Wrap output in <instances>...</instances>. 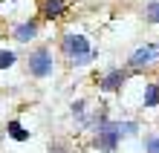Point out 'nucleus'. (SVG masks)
Wrapping results in <instances>:
<instances>
[{"label":"nucleus","instance_id":"1","mask_svg":"<svg viewBox=\"0 0 159 153\" xmlns=\"http://www.w3.org/2000/svg\"><path fill=\"white\" fill-rule=\"evenodd\" d=\"M58 49H61V55L75 66V70H78V66H90L93 61L98 58V49H93L90 38L84 32H64Z\"/></svg>","mask_w":159,"mask_h":153},{"label":"nucleus","instance_id":"2","mask_svg":"<svg viewBox=\"0 0 159 153\" xmlns=\"http://www.w3.org/2000/svg\"><path fill=\"white\" fill-rule=\"evenodd\" d=\"M121 142L125 139H121V133L116 127V119H104L93 130V150H98V153H116Z\"/></svg>","mask_w":159,"mask_h":153},{"label":"nucleus","instance_id":"3","mask_svg":"<svg viewBox=\"0 0 159 153\" xmlns=\"http://www.w3.org/2000/svg\"><path fill=\"white\" fill-rule=\"evenodd\" d=\"M26 72L32 78H49L55 75V52L49 46H38L26 55Z\"/></svg>","mask_w":159,"mask_h":153},{"label":"nucleus","instance_id":"4","mask_svg":"<svg viewBox=\"0 0 159 153\" xmlns=\"http://www.w3.org/2000/svg\"><path fill=\"white\" fill-rule=\"evenodd\" d=\"M159 61V41H148V43H139L127 58V70H148Z\"/></svg>","mask_w":159,"mask_h":153},{"label":"nucleus","instance_id":"5","mask_svg":"<svg viewBox=\"0 0 159 153\" xmlns=\"http://www.w3.org/2000/svg\"><path fill=\"white\" fill-rule=\"evenodd\" d=\"M127 78H130V72H127V70L110 66V70L98 78V92H104V95H116V92H121V87L127 84Z\"/></svg>","mask_w":159,"mask_h":153},{"label":"nucleus","instance_id":"6","mask_svg":"<svg viewBox=\"0 0 159 153\" xmlns=\"http://www.w3.org/2000/svg\"><path fill=\"white\" fill-rule=\"evenodd\" d=\"M38 32H41V26H38V20H35V17L17 20V23L12 26V38H15V43H32L35 38H38Z\"/></svg>","mask_w":159,"mask_h":153},{"label":"nucleus","instance_id":"7","mask_svg":"<svg viewBox=\"0 0 159 153\" xmlns=\"http://www.w3.org/2000/svg\"><path fill=\"white\" fill-rule=\"evenodd\" d=\"M70 3L67 0H41V17L43 20H58V17L67 15Z\"/></svg>","mask_w":159,"mask_h":153},{"label":"nucleus","instance_id":"8","mask_svg":"<svg viewBox=\"0 0 159 153\" xmlns=\"http://www.w3.org/2000/svg\"><path fill=\"white\" fill-rule=\"evenodd\" d=\"M139 104H142L145 110L159 107V81H148L145 87H142V98H139Z\"/></svg>","mask_w":159,"mask_h":153},{"label":"nucleus","instance_id":"9","mask_svg":"<svg viewBox=\"0 0 159 153\" xmlns=\"http://www.w3.org/2000/svg\"><path fill=\"white\" fill-rule=\"evenodd\" d=\"M70 116H72V121H75V127L81 130V127H84V121H87V116H90L87 101H84V98H75V101L70 104Z\"/></svg>","mask_w":159,"mask_h":153},{"label":"nucleus","instance_id":"10","mask_svg":"<svg viewBox=\"0 0 159 153\" xmlns=\"http://www.w3.org/2000/svg\"><path fill=\"white\" fill-rule=\"evenodd\" d=\"M6 136L12 142H29V130H26L17 119H9L6 121Z\"/></svg>","mask_w":159,"mask_h":153},{"label":"nucleus","instance_id":"11","mask_svg":"<svg viewBox=\"0 0 159 153\" xmlns=\"http://www.w3.org/2000/svg\"><path fill=\"white\" fill-rule=\"evenodd\" d=\"M116 127H119V133H121V139H136L139 130H142L136 119H116Z\"/></svg>","mask_w":159,"mask_h":153},{"label":"nucleus","instance_id":"12","mask_svg":"<svg viewBox=\"0 0 159 153\" xmlns=\"http://www.w3.org/2000/svg\"><path fill=\"white\" fill-rule=\"evenodd\" d=\"M15 64H17V52H15V49H9V46H0V72L12 70Z\"/></svg>","mask_w":159,"mask_h":153},{"label":"nucleus","instance_id":"13","mask_svg":"<svg viewBox=\"0 0 159 153\" xmlns=\"http://www.w3.org/2000/svg\"><path fill=\"white\" fill-rule=\"evenodd\" d=\"M145 20L151 26H159V0H148L145 3Z\"/></svg>","mask_w":159,"mask_h":153},{"label":"nucleus","instance_id":"14","mask_svg":"<svg viewBox=\"0 0 159 153\" xmlns=\"http://www.w3.org/2000/svg\"><path fill=\"white\" fill-rule=\"evenodd\" d=\"M142 147H145V153H159V136H148L142 142Z\"/></svg>","mask_w":159,"mask_h":153}]
</instances>
